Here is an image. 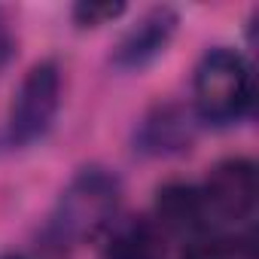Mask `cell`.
Masks as SVG:
<instances>
[{
	"mask_svg": "<svg viewBox=\"0 0 259 259\" xmlns=\"http://www.w3.org/2000/svg\"><path fill=\"white\" fill-rule=\"evenodd\" d=\"M198 138V119L192 107L159 104L135 128V150L150 159H168L189 153Z\"/></svg>",
	"mask_w": 259,
	"mask_h": 259,
	"instance_id": "8992f818",
	"label": "cell"
},
{
	"mask_svg": "<svg viewBox=\"0 0 259 259\" xmlns=\"http://www.w3.org/2000/svg\"><path fill=\"white\" fill-rule=\"evenodd\" d=\"M119 204H122L119 177L110 168L85 165L61 189L46 220L43 238L49 247H58V250H73L79 244H89L104 232H110V226L116 223Z\"/></svg>",
	"mask_w": 259,
	"mask_h": 259,
	"instance_id": "6da1fadb",
	"label": "cell"
},
{
	"mask_svg": "<svg viewBox=\"0 0 259 259\" xmlns=\"http://www.w3.org/2000/svg\"><path fill=\"white\" fill-rule=\"evenodd\" d=\"M125 4L122 0H79V4L70 7V19L76 28H101V25H110L116 19L125 16Z\"/></svg>",
	"mask_w": 259,
	"mask_h": 259,
	"instance_id": "30bf717a",
	"label": "cell"
},
{
	"mask_svg": "<svg viewBox=\"0 0 259 259\" xmlns=\"http://www.w3.org/2000/svg\"><path fill=\"white\" fill-rule=\"evenodd\" d=\"M0 259H28V256H22V253H7V256H0Z\"/></svg>",
	"mask_w": 259,
	"mask_h": 259,
	"instance_id": "7c38bea8",
	"label": "cell"
},
{
	"mask_svg": "<svg viewBox=\"0 0 259 259\" xmlns=\"http://www.w3.org/2000/svg\"><path fill=\"white\" fill-rule=\"evenodd\" d=\"M177 28H180V13L174 7H165V4L150 7L116 40V46L110 52V64L116 70H125V73L150 67L156 58H162L168 52V46L177 37Z\"/></svg>",
	"mask_w": 259,
	"mask_h": 259,
	"instance_id": "5b68a950",
	"label": "cell"
},
{
	"mask_svg": "<svg viewBox=\"0 0 259 259\" xmlns=\"http://www.w3.org/2000/svg\"><path fill=\"white\" fill-rule=\"evenodd\" d=\"M180 259H250V247L244 241H238L235 235L201 232L186 241Z\"/></svg>",
	"mask_w": 259,
	"mask_h": 259,
	"instance_id": "9c48e42d",
	"label": "cell"
},
{
	"mask_svg": "<svg viewBox=\"0 0 259 259\" xmlns=\"http://www.w3.org/2000/svg\"><path fill=\"white\" fill-rule=\"evenodd\" d=\"M13 52H16V46H13V37H10L4 28H0V70H4V67L10 64Z\"/></svg>",
	"mask_w": 259,
	"mask_h": 259,
	"instance_id": "8fae6325",
	"label": "cell"
},
{
	"mask_svg": "<svg viewBox=\"0 0 259 259\" xmlns=\"http://www.w3.org/2000/svg\"><path fill=\"white\" fill-rule=\"evenodd\" d=\"M61 67L52 58L37 61L22 76L7 116V138L13 147H34L52 132L61 110Z\"/></svg>",
	"mask_w": 259,
	"mask_h": 259,
	"instance_id": "3957f363",
	"label": "cell"
},
{
	"mask_svg": "<svg viewBox=\"0 0 259 259\" xmlns=\"http://www.w3.org/2000/svg\"><path fill=\"white\" fill-rule=\"evenodd\" d=\"M253 110V67L232 46L207 49L192 73V113L198 125L232 128Z\"/></svg>",
	"mask_w": 259,
	"mask_h": 259,
	"instance_id": "7a4b0ae2",
	"label": "cell"
},
{
	"mask_svg": "<svg viewBox=\"0 0 259 259\" xmlns=\"http://www.w3.org/2000/svg\"><path fill=\"white\" fill-rule=\"evenodd\" d=\"M153 223L162 232H177V235H189V238L207 232L198 186L183 183V180H171V183L159 186L156 204H153Z\"/></svg>",
	"mask_w": 259,
	"mask_h": 259,
	"instance_id": "52a82bcc",
	"label": "cell"
},
{
	"mask_svg": "<svg viewBox=\"0 0 259 259\" xmlns=\"http://www.w3.org/2000/svg\"><path fill=\"white\" fill-rule=\"evenodd\" d=\"M104 259H165V232L147 217L113 223Z\"/></svg>",
	"mask_w": 259,
	"mask_h": 259,
	"instance_id": "ba28073f",
	"label": "cell"
},
{
	"mask_svg": "<svg viewBox=\"0 0 259 259\" xmlns=\"http://www.w3.org/2000/svg\"><path fill=\"white\" fill-rule=\"evenodd\" d=\"M207 232H220L226 226H241L253 217L259 198V177L256 165L244 156L223 159L210 168L204 183L198 186Z\"/></svg>",
	"mask_w": 259,
	"mask_h": 259,
	"instance_id": "277c9868",
	"label": "cell"
}]
</instances>
